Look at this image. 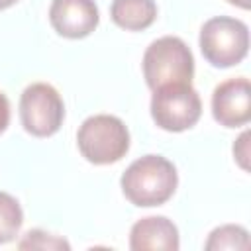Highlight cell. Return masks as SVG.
<instances>
[{"label": "cell", "mask_w": 251, "mask_h": 251, "mask_svg": "<svg viewBox=\"0 0 251 251\" xmlns=\"http://www.w3.org/2000/svg\"><path fill=\"white\" fill-rule=\"evenodd\" d=\"M214 120L224 127H239L251 120V84L245 76L227 78L212 92Z\"/></svg>", "instance_id": "obj_7"}, {"label": "cell", "mask_w": 251, "mask_h": 251, "mask_svg": "<svg viewBox=\"0 0 251 251\" xmlns=\"http://www.w3.org/2000/svg\"><path fill=\"white\" fill-rule=\"evenodd\" d=\"M49 22L59 35L82 39L96 29L100 14L94 0H53L49 6Z\"/></svg>", "instance_id": "obj_8"}, {"label": "cell", "mask_w": 251, "mask_h": 251, "mask_svg": "<svg viewBox=\"0 0 251 251\" xmlns=\"http://www.w3.org/2000/svg\"><path fill=\"white\" fill-rule=\"evenodd\" d=\"M24 224V212L20 202L8 194L0 192V245L16 239Z\"/></svg>", "instance_id": "obj_12"}, {"label": "cell", "mask_w": 251, "mask_h": 251, "mask_svg": "<svg viewBox=\"0 0 251 251\" xmlns=\"http://www.w3.org/2000/svg\"><path fill=\"white\" fill-rule=\"evenodd\" d=\"M176 184V167L167 157L153 153L135 159L120 178L124 196L139 208L165 204L175 194Z\"/></svg>", "instance_id": "obj_1"}, {"label": "cell", "mask_w": 251, "mask_h": 251, "mask_svg": "<svg viewBox=\"0 0 251 251\" xmlns=\"http://www.w3.org/2000/svg\"><path fill=\"white\" fill-rule=\"evenodd\" d=\"M20 120L27 133L49 137L59 131L65 120V104L49 82H31L20 96Z\"/></svg>", "instance_id": "obj_6"}, {"label": "cell", "mask_w": 251, "mask_h": 251, "mask_svg": "<svg viewBox=\"0 0 251 251\" xmlns=\"http://www.w3.org/2000/svg\"><path fill=\"white\" fill-rule=\"evenodd\" d=\"M198 43L204 59L212 67L227 69L247 57L249 27L237 18L216 16L202 25Z\"/></svg>", "instance_id": "obj_4"}, {"label": "cell", "mask_w": 251, "mask_h": 251, "mask_svg": "<svg viewBox=\"0 0 251 251\" xmlns=\"http://www.w3.org/2000/svg\"><path fill=\"white\" fill-rule=\"evenodd\" d=\"M133 251H176L180 247L176 226L165 216H147L137 220L129 231Z\"/></svg>", "instance_id": "obj_9"}, {"label": "cell", "mask_w": 251, "mask_h": 251, "mask_svg": "<svg viewBox=\"0 0 251 251\" xmlns=\"http://www.w3.org/2000/svg\"><path fill=\"white\" fill-rule=\"evenodd\" d=\"M110 18L122 29L141 31L157 20V4L155 0H114Z\"/></svg>", "instance_id": "obj_10"}, {"label": "cell", "mask_w": 251, "mask_h": 251, "mask_svg": "<svg viewBox=\"0 0 251 251\" xmlns=\"http://www.w3.org/2000/svg\"><path fill=\"white\" fill-rule=\"evenodd\" d=\"M227 2L237 8H243V10H249V6H251V0H227Z\"/></svg>", "instance_id": "obj_16"}, {"label": "cell", "mask_w": 251, "mask_h": 251, "mask_svg": "<svg viewBox=\"0 0 251 251\" xmlns=\"http://www.w3.org/2000/svg\"><path fill=\"white\" fill-rule=\"evenodd\" d=\"M233 157L243 171L249 169V131H243L239 139L233 143Z\"/></svg>", "instance_id": "obj_14"}, {"label": "cell", "mask_w": 251, "mask_h": 251, "mask_svg": "<svg viewBox=\"0 0 251 251\" xmlns=\"http://www.w3.org/2000/svg\"><path fill=\"white\" fill-rule=\"evenodd\" d=\"M18 0H0V10H6V8H10V6H14Z\"/></svg>", "instance_id": "obj_17"}, {"label": "cell", "mask_w": 251, "mask_h": 251, "mask_svg": "<svg viewBox=\"0 0 251 251\" xmlns=\"http://www.w3.org/2000/svg\"><path fill=\"white\" fill-rule=\"evenodd\" d=\"M10 124V100L6 98L4 92H0V133L8 127Z\"/></svg>", "instance_id": "obj_15"}, {"label": "cell", "mask_w": 251, "mask_h": 251, "mask_svg": "<svg viewBox=\"0 0 251 251\" xmlns=\"http://www.w3.org/2000/svg\"><path fill=\"white\" fill-rule=\"evenodd\" d=\"M20 249H71L69 241L63 237L45 233L43 229H29L25 237L18 243Z\"/></svg>", "instance_id": "obj_13"}, {"label": "cell", "mask_w": 251, "mask_h": 251, "mask_svg": "<svg viewBox=\"0 0 251 251\" xmlns=\"http://www.w3.org/2000/svg\"><path fill=\"white\" fill-rule=\"evenodd\" d=\"M208 251H222V249H229V251H237V249H249V231L243 226H235V224H226L220 226L216 229L210 231L208 241L204 245Z\"/></svg>", "instance_id": "obj_11"}, {"label": "cell", "mask_w": 251, "mask_h": 251, "mask_svg": "<svg viewBox=\"0 0 251 251\" xmlns=\"http://www.w3.org/2000/svg\"><path fill=\"white\" fill-rule=\"evenodd\" d=\"M202 116V100L192 84L176 82L153 90L151 118L165 131H184L196 126Z\"/></svg>", "instance_id": "obj_5"}, {"label": "cell", "mask_w": 251, "mask_h": 251, "mask_svg": "<svg viewBox=\"0 0 251 251\" xmlns=\"http://www.w3.org/2000/svg\"><path fill=\"white\" fill-rule=\"evenodd\" d=\"M143 78L151 90L165 84H192L194 57L188 45L176 35H163L149 43L143 53Z\"/></svg>", "instance_id": "obj_2"}, {"label": "cell", "mask_w": 251, "mask_h": 251, "mask_svg": "<svg viewBox=\"0 0 251 251\" xmlns=\"http://www.w3.org/2000/svg\"><path fill=\"white\" fill-rule=\"evenodd\" d=\"M76 145L80 155L92 165L118 163L129 151V131L118 116L94 114L80 124Z\"/></svg>", "instance_id": "obj_3"}]
</instances>
